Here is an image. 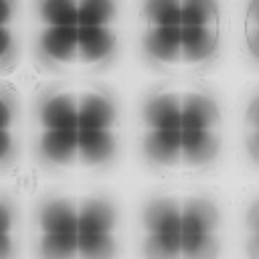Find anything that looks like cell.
I'll return each mask as SVG.
<instances>
[{
	"label": "cell",
	"mask_w": 259,
	"mask_h": 259,
	"mask_svg": "<svg viewBox=\"0 0 259 259\" xmlns=\"http://www.w3.org/2000/svg\"><path fill=\"white\" fill-rule=\"evenodd\" d=\"M22 49V6L0 0V73L10 71Z\"/></svg>",
	"instance_id": "10"
},
{
	"label": "cell",
	"mask_w": 259,
	"mask_h": 259,
	"mask_svg": "<svg viewBox=\"0 0 259 259\" xmlns=\"http://www.w3.org/2000/svg\"><path fill=\"white\" fill-rule=\"evenodd\" d=\"M36 259H77V200L67 192L42 194L32 212Z\"/></svg>",
	"instance_id": "5"
},
{
	"label": "cell",
	"mask_w": 259,
	"mask_h": 259,
	"mask_svg": "<svg viewBox=\"0 0 259 259\" xmlns=\"http://www.w3.org/2000/svg\"><path fill=\"white\" fill-rule=\"evenodd\" d=\"M223 245L221 208L208 194L180 198V259H219Z\"/></svg>",
	"instance_id": "8"
},
{
	"label": "cell",
	"mask_w": 259,
	"mask_h": 259,
	"mask_svg": "<svg viewBox=\"0 0 259 259\" xmlns=\"http://www.w3.org/2000/svg\"><path fill=\"white\" fill-rule=\"evenodd\" d=\"M22 132L24 121L18 91L10 83L0 81V174L8 172L20 158Z\"/></svg>",
	"instance_id": "9"
},
{
	"label": "cell",
	"mask_w": 259,
	"mask_h": 259,
	"mask_svg": "<svg viewBox=\"0 0 259 259\" xmlns=\"http://www.w3.org/2000/svg\"><path fill=\"white\" fill-rule=\"evenodd\" d=\"M223 111L214 91L192 79L162 81L138 103V150L162 174L210 170L223 152Z\"/></svg>",
	"instance_id": "2"
},
{
	"label": "cell",
	"mask_w": 259,
	"mask_h": 259,
	"mask_svg": "<svg viewBox=\"0 0 259 259\" xmlns=\"http://www.w3.org/2000/svg\"><path fill=\"white\" fill-rule=\"evenodd\" d=\"M121 214L117 202L101 192L77 200V259H117Z\"/></svg>",
	"instance_id": "6"
},
{
	"label": "cell",
	"mask_w": 259,
	"mask_h": 259,
	"mask_svg": "<svg viewBox=\"0 0 259 259\" xmlns=\"http://www.w3.org/2000/svg\"><path fill=\"white\" fill-rule=\"evenodd\" d=\"M138 16V49L148 67L186 77L217 61L223 42L217 2H144Z\"/></svg>",
	"instance_id": "4"
},
{
	"label": "cell",
	"mask_w": 259,
	"mask_h": 259,
	"mask_svg": "<svg viewBox=\"0 0 259 259\" xmlns=\"http://www.w3.org/2000/svg\"><path fill=\"white\" fill-rule=\"evenodd\" d=\"M32 53L55 73L83 75L107 69L121 49V18L115 2H34Z\"/></svg>",
	"instance_id": "3"
},
{
	"label": "cell",
	"mask_w": 259,
	"mask_h": 259,
	"mask_svg": "<svg viewBox=\"0 0 259 259\" xmlns=\"http://www.w3.org/2000/svg\"><path fill=\"white\" fill-rule=\"evenodd\" d=\"M243 127H245V144H247V150H249V158L255 164V160H257V142H259V97H257V93H253L251 99H249V105L245 109Z\"/></svg>",
	"instance_id": "12"
},
{
	"label": "cell",
	"mask_w": 259,
	"mask_h": 259,
	"mask_svg": "<svg viewBox=\"0 0 259 259\" xmlns=\"http://www.w3.org/2000/svg\"><path fill=\"white\" fill-rule=\"evenodd\" d=\"M245 225H247V231H249V237H247V241H245V243H247L249 259H257V202H255V200H253L251 206H249Z\"/></svg>",
	"instance_id": "14"
},
{
	"label": "cell",
	"mask_w": 259,
	"mask_h": 259,
	"mask_svg": "<svg viewBox=\"0 0 259 259\" xmlns=\"http://www.w3.org/2000/svg\"><path fill=\"white\" fill-rule=\"evenodd\" d=\"M121 105L97 81L67 79L36 91L30 109V148L51 172H97L121 150Z\"/></svg>",
	"instance_id": "1"
},
{
	"label": "cell",
	"mask_w": 259,
	"mask_h": 259,
	"mask_svg": "<svg viewBox=\"0 0 259 259\" xmlns=\"http://www.w3.org/2000/svg\"><path fill=\"white\" fill-rule=\"evenodd\" d=\"M138 249L142 259H180V198L150 194L138 212Z\"/></svg>",
	"instance_id": "7"
},
{
	"label": "cell",
	"mask_w": 259,
	"mask_h": 259,
	"mask_svg": "<svg viewBox=\"0 0 259 259\" xmlns=\"http://www.w3.org/2000/svg\"><path fill=\"white\" fill-rule=\"evenodd\" d=\"M257 0H253L249 4V12H247V20H245V34H247V45L251 55H257V30H259V18H257Z\"/></svg>",
	"instance_id": "13"
},
{
	"label": "cell",
	"mask_w": 259,
	"mask_h": 259,
	"mask_svg": "<svg viewBox=\"0 0 259 259\" xmlns=\"http://www.w3.org/2000/svg\"><path fill=\"white\" fill-rule=\"evenodd\" d=\"M22 245L20 206L8 192L0 190V259H18Z\"/></svg>",
	"instance_id": "11"
}]
</instances>
